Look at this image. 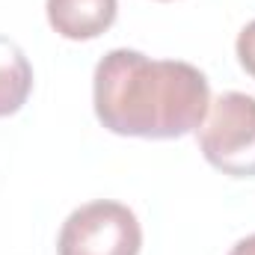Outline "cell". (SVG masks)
<instances>
[{
	"instance_id": "obj_1",
	"label": "cell",
	"mask_w": 255,
	"mask_h": 255,
	"mask_svg": "<svg viewBox=\"0 0 255 255\" xmlns=\"http://www.w3.org/2000/svg\"><path fill=\"white\" fill-rule=\"evenodd\" d=\"M92 104L110 133L178 139L205 122L211 86L190 63L151 60L139 51L116 48L95 65Z\"/></svg>"
},
{
	"instance_id": "obj_2",
	"label": "cell",
	"mask_w": 255,
	"mask_h": 255,
	"mask_svg": "<svg viewBox=\"0 0 255 255\" xmlns=\"http://www.w3.org/2000/svg\"><path fill=\"white\" fill-rule=\"evenodd\" d=\"M202 157L232 178H255V98L223 92L196 128Z\"/></svg>"
},
{
	"instance_id": "obj_3",
	"label": "cell",
	"mask_w": 255,
	"mask_h": 255,
	"mask_svg": "<svg viewBox=\"0 0 255 255\" xmlns=\"http://www.w3.org/2000/svg\"><path fill=\"white\" fill-rule=\"evenodd\" d=\"M142 229L136 214L110 199L80 205L65 217L57 255H139Z\"/></svg>"
},
{
	"instance_id": "obj_4",
	"label": "cell",
	"mask_w": 255,
	"mask_h": 255,
	"mask_svg": "<svg viewBox=\"0 0 255 255\" xmlns=\"http://www.w3.org/2000/svg\"><path fill=\"white\" fill-rule=\"evenodd\" d=\"M48 24L71 42H89L116 24L119 0H45Z\"/></svg>"
},
{
	"instance_id": "obj_5",
	"label": "cell",
	"mask_w": 255,
	"mask_h": 255,
	"mask_svg": "<svg viewBox=\"0 0 255 255\" xmlns=\"http://www.w3.org/2000/svg\"><path fill=\"white\" fill-rule=\"evenodd\" d=\"M33 92V65L9 36H0V119L15 116Z\"/></svg>"
},
{
	"instance_id": "obj_6",
	"label": "cell",
	"mask_w": 255,
	"mask_h": 255,
	"mask_svg": "<svg viewBox=\"0 0 255 255\" xmlns=\"http://www.w3.org/2000/svg\"><path fill=\"white\" fill-rule=\"evenodd\" d=\"M235 51H238V63H241V68L255 80V21H250V24L241 30Z\"/></svg>"
},
{
	"instance_id": "obj_7",
	"label": "cell",
	"mask_w": 255,
	"mask_h": 255,
	"mask_svg": "<svg viewBox=\"0 0 255 255\" xmlns=\"http://www.w3.org/2000/svg\"><path fill=\"white\" fill-rule=\"evenodd\" d=\"M229 255H255V235L244 238V241H238V244L232 247V253H229Z\"/></svg>"
}]
</instances>
